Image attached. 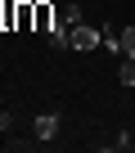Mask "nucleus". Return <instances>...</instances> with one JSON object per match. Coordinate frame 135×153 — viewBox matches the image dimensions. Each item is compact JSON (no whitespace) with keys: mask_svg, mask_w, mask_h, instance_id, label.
Returning a JSON list of instances; mask_svg holds the SVG:
<instances>
[{"mask_svg":"<svg viewBox=\"0 0 135 153\" xmlns=\"http://www.w3.org/2000/svg\"><path fill=\"white\" fill-rule=\"evenodd\" d=\"M95 45H104V32H95L90 23H77V27H72V50H81V54H90Z\"/></svg>","mask_w":135,"mask_h":153,"instance_id":"obj_1","label":"nucleus"},{"mask_svg":"<svg viewBox=\"0 0 135 153\" xmlns=\"http://www.w3.org/2000/svg\"><path fill=\"white\" fill-rule=\"evenodd\" d=\"M36 27V0H18L14 5V32H32Z\"/></svg>","mask_w":135,"mask_h":153,"instance_id":"obj_2","label":"nucleus"},{"mask_svg":"<svg viewBox=\"0 0 135 153\" xmlns=\"http://www.w3.org/2000/svg\"><path fill=\"white\" fill-rule=\"evenodd\" d=\"M54 23H59V9L45 5V0H36V27H32V32H50Z\"/></svg>","mask_w":135,"mask_h":153,"instance_id":"obj_3","label":"nucleus"},{"mask_svg":"<svg viewBox=\"0 0 135 153\" xmlns=\"http://www.w3.org/2000/svg\"><path fill=\"white\" fill-rule=\"evenodd\" d=\"M32 131H36V140H54V135H59V117H54V113H41V117L32 122Z\"/></svg>","mask_w":135,"mask_h":153,"instance_id":"obj_4","label":"nucleus"},{"mask_svg":"<svg viewBox=\"0 0 135 153\" xmlns=\"http://www.w3.org/2000/svg\"><path fill=\"white\" fill-rule=\"evenodd\" d=\"M117 81H122V86H126V90H131V86H135V59H126V63H122V68H117Z\"/></svg>","mask_w":135,"mask_h":153,"instance_id":"obj_5","label":"nucleus"},{"mask_svg":"<svg viewBox=\"0 0 135 153\" xmlns=\"http://www.w3.org/2000/svg\"><path fill=\"white\" fill-rule=\"evenodd\" d=\"M59 14H63V23H68V27H77V23H86V18H81V5H63Z\"/></svg>","mask_w":135,"mask_h":153,"instance_id":"obj_6","label":"nucleus"},{"mask_svg":"<svg viewBox=\"0 0 135 153\" xmlns=\"http://www.w3.org/2000/svg\"><path fill=\"white\" fill-rule=\"evenodd\" d=\"M122 54H126V59H135V23L122 32Z\"/></svg>","mask_w":135,"mask_h":153,"instance_id":"obj_7","label":"nucleus"},{"mask_svg":"<svg viewBox=\"0 0 135 153\" xmlns=\"http://www.w3.org/2000/svg\"><path fill=\"white\" fill-rule=\"evenodd\" d=\"M14 122H18L14 113H0V135H9V131H14Z\"/></svg>","mask_w":135,"mask_h":153,"instance_id":"obj_8","label":"nucleus"}]
</instances>
